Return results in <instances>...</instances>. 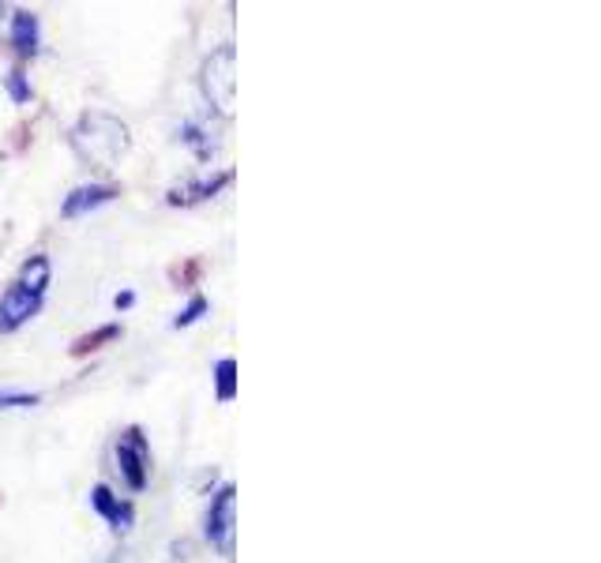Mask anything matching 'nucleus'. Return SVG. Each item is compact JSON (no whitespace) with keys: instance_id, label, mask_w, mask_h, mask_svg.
Instances as JSON below:
<instances>
[{"instance_id":"dca6fc26","label":"nucleus","mask_w":601,"mask_h":563,"mask_svg":"<svg viewBox=\"0 0 601 563\" xmlns=\"http://www.w3.org/2000/svg\"><path fill=\"white\" fill-rule=\"evenodd\" d=\"M8 94H12L15 101H31V87H27V80H23V72L15 68V72H8Z\"/></svg>"},{"instance_id":"39448f33","label":"nucleus","mask_w":601,"mask_h":563,"mask_svg":"<svg viewBox=\"0 0 601 563\" xmlns=\"http://www.w3.org/2000/svg\"><path fill=\"white\" fill-rule=\"evenodd\" d=\"M38 309H41V297H34V294H27V289L12 286L4 297H0V335L20 331L31 315H38Z\"/></svg>"},{"instance_id":"ddd939ff","label":"nucleus","mask_w":601,"mask_h":563,"mask_svg":"<svg viewBox=\"0 0 601 563\" xmlns=\"http://www.w3.org/2000/svg\"><path fill=\"white\" fill-rule=\"evenodd\" d=\"M211 309V304H207V297H192V301L189 304H184V309L181 312H177V320H173V327H189V323H196L200 320V315L203 312H207Z\"/></svg>"},{"instance_id":"4468645a","label":"nucleus","mask_w":601,"mask_h":563,"mask_svg":"<svg viewBox=\"0 0 601 563\" xmlns=\"http://www.w3.org/2000/svg\"><path fill=\"white\" fill-rule=\"evenodd\" d=\"M200 271H203V263H200V260H189V263H184V267H181V263H177V267L169 271V278H173L177 286H196Z\"/></svg>"},{"instance_id":"1a4fd4ad","label":"nucleus","mask_w":601,"mask_h":563,"mask_svg":"<svg viewBox=\"0 0 601 563\" xmlns=\"http://www.w3.org/2000/svg\"><path fill=\"white\" fill-rule=\"evenodd\" d=\"M38 20L31 12H15L12 15V46L20 57H34L38 53Z\"/></svg>"},{"instance_id":"f3484780","label":"nucleus","mask_w":601,"mask_h":563,"mask_svg":"<svg viewBox=\"0 0 601 563\" xmlns=\"http://www.w3.org/2000/svg\"><path fill=\"white\" fill-rule=\"evenodd\" d=\"M117 309H132V304H135V294H132V289H124V294H117Z\"/></svg>"},{"instance_id":"f8f14e48","label":"nucleus","mask_w":601,"mask_h":563,"mask_svg":"<svg viewBox=\"0 0 601 563\" xmlns=\"http://www.w3.org/2000/svg\"><path fill=\"white\" fill-rule=\"evenodd\" d=\"M215 383H218V398L230 403V398L237 395V361L233 357H223V361L215 364Z\"/></svg>"},{"instance_id":"2eb2a0df","label":"nucleus","mask_w":601,"mask_h":563,"mask_svg":"<svg viewBox=\"0 0 601 563\" xmlns=\"http://www.w3.org/2000/svg\"><path fill=\"white\" fill-rule=\"evenodd\" d=\"M38 403H41V395H15V391H0V409H31Z\"/></svg>"},{"instance_id":"f257e3e1","label":"nucleus","mask_w":601,"mask_h":563,"mask_svg":"<svg viewBox=\"0 0 601 563\" xmlns=\"http://www.w3.org/2000/svg\"><path fill=\"white\" fill-rule=\"evenodd\" d=\"M129 128L109 113H83V121L72 128V147L83 161L98 169H109L129 151Z\"/></svg>"},{"instance_id":"423d86ee","label":"nucleus","mask_w":601,"mask_h":563,"mask_svg":"<svg viewBox=\"0 0 601 563\" xmlns=\"http://www.w3.org/2000/svg\"><path fill=\"white\" fill-rule=\"evenodd\" d=\"M117 195H121V188L117 184H83L61 203V215L64 218H80V215H87V211L101 207V203L117 200Z\"/></svg>"},{"instance_id":"20e7f679","label":"nucleus","mask_w":601,"mask_h":563,"mask_svg":"<svg viewBox=\"0 0 601 563\" xmlns=\"http://www.w3.org/2000/svg\"><path fill=\"white\" fill-rule=\"evenodd\" d=\"M233 534H237V489L233 484H223L207 511V541L215 544L226 560H233Z\"/></svg>"},{"instance_id":"0eeeda50","label":"nucleus","mask_w":601,"mask_h":563,"mask_svg":"<svg viewBox=\"0 0 601 563\" xmlns=\"http://www.w3.org/2000/svg\"><path fill=\"white\" fill-rule=\"evenodd\" d=\"M91 507H95L101 518H109L113 530H132V503H121V496H113L109 484H95V489H91Z\"/></svg>"},{"instance_id":"6e6552de","label":"nucleus","mask_w":601,"mask_h":563,"mask_svg":"<svg viewBox=\"0 0 601 563\" xmlns=\"http://www.w3.org/2000/svg\"><path fill=\"white\" fill-rule=\"evenodd\" d=\"M49 275H53L49 255H31V260L20 267V282H15V286L27 289V294H34V297H41L46 294V286H49Z\"/></svg>"},{"instance_id":"7ed1b4c3","label":"nucleus","mask_w":601,"mask_h":563,"mask_svg":"<svg viewBox=\"0 0 601 563\" xmlns=\"http://www.w3.org/2000/svg\"><path fill=\"white\" fill-rule=\"evenodd\" d=\"M117 469H121V477L129 481L132 492L147 489V477H151V447H147V436H143L140 424L124 429L121 440H117Z\"/></svg>"},{"instance_id":"9b49d317","label":"nucleus","mask_w":601,"mask_h":563,"mask_svg":"<svg viewBox=\"0 0 601 563\" xmlns=\"http://www.w3.org/2000/svg\"><path fill=\"white\" fill-rule=\"evenodd\" d=\"M233 181V173H218L215 181H207V184H192V188H173V192H169V203H196V200H207V195H215L218 188H226Z\"/></svg>"},{"instance_id":"f03ea898","label":"nucleus","mask_w":601,"mask_h":563,"mask_svg":"<svg viewBox=\"0 0 601 563\" xmlns=\"http://www.w3.org/2000/svg\"><path fill=\"white\" fill-rule=\"evenodd\" d=\"M233 87H237V53L233 46H223L203 61V94L223 117L233 113Z\"/></svg>"},{"instance_id":"9d476101","label":"nucleus","mask_w":601,"mask_h":563,"mask_svg":"<svg viewBox=\"0 0 601 563\" xmlns=\"http://www.w3.org/2000/svg\"><path fill=\"white\" fill-rule=\"evenodd\" d=\"M121 338V323H106V327H98V331H91V335H83V338H75L72 343V357H87V354H98L106 343H117Z\"/></svg>"}]
</instances>
